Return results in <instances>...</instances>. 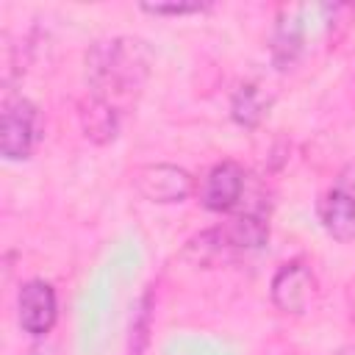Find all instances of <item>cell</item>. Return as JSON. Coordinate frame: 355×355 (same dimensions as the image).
<instances>
[{
    "label": "cell",
    "instance_id": "cell-1",
    "mask_svg": "<svg viewBox=\"0 0 355 355\" xmlns=\"http://www.w3.org/2000/svg\"><path fill=\"white\" fill-rule=\"evenodd\" d=\"M153 67V53L147 42L133 36H114L94 42L86 53V78L92 94L111 103V97L136 94Z\"/></svg>",
    "mask_w": 355,
    "mask_h": 355
},
{
    "label": "cell",
    "instance_id": "cell-2",
    "mask_svg": "<svg viewBox=\"0 0 355 355\" xmlns=\"http://www.w3.org/2000/svg\"><path fill=\"white\" fill-rule=\"evenodd\" d=\"M44 133L42 111L25 97H8L0 114V153L6 161L28 158Z\"/></svg>",
    "mask_w": 355,
    "mask_h": 355
},
{
    "label": "cell",
    "instance_id": "cell-3",
    "mask_svg": "<svg viewBox=\"0 0 355 355\" xmlns=\"http://www.w3.org/2000/svg\"><path fill=\"white\" fill-rule=\"evenodd\" d=\"M133 189L147 202H183L194 191V178L175 164H144L133 172Z\"/></svg>",
    "mask_w": 355,
    "mask_h": 355
},
{
    "label": "cell",
    "instance_id": "cell-4",
    "mask_svg": "<svg viewBox=\"0 0 355 355\" xmlns=\"http://www.w3.org/2000/svg\"><path fill=\"white\" fill-rule=\"evenodd\" d=\"M58 316V300L50 283L44 280H28L22 283L17 294V319L19 327L31 336H47Z\"/></svg>",
    "mask_w": 355,
    "mask_h": 355
},
{
    "label": "cell",
    "instance_id": "cell-5",
    "mask_svg": "<svg viewBox=\"0 0 355 355\" xmlns=\"http://www.w3.org/2000/svg\"><path fill=\"white\" fill-rule=\"evenodd\" d=\"M316 291V277L302 261L283 263L272 277V302L283 313H305Z\"/></svg>",
    "mask_w": 355,
    "mask_h": 355
},
{
    "label": "cell",
    "instance_id": "cell-6",
    "mask_svg": "<svg viewBox=\"0 0 355 355\" xmlns=\"http://www.w3.org/2000/svg\"><path fill=\"white\" fill-rule=\"evenodd\" d=\"M244 194V169L236 161H219L208 169L200 186V202L208 211H230Z\"/></svg>",
    "mask_w": 355,
    "mask_h": 355
},
{
    "label": "cell",
    "instance_id": "cell-7",
    "mask_svg": "<svg viewBox=\"0 0 355 355\" xmlns=\"http://www.w3.org/2000/svg\"><path fill=\"white\" fill-rule=\"evenodd\" d=\"M305 50V28H302V8H283L275 19L269 53L277 69H291Z\"/></svg>",
    "mask_w": 355,
    "mask_h": 355
},
{
    "label": "cell",
    "instance_id": "cell-8",
    "mask_svg": "<svg viewBox=\"0 0 355 355\" xmlns=\"http://www.w3.org/2000/svg\"><path fill=\"white\" fill-rule=\"evenodd\" d=\"M319 222L338 241L355 239V191L341 183L327 189L319 200Z\"/></svg>",
    "mask_w": 355,
    "mask_h": 355
},
{
    "label": "cell",
    "instance_id": "cell-9",
    "mask_svg": "<svg viewBox=\"0 0 355 355\" xmlns=\"http://www.w3.org/2000/svg\"><path fill=\"white\" fill-rule=\"evenodd\" d=\"M78 119H80V130L89 141L94 144H108L116 130H119V111L114 103L97 97V94H86L78 103Z\"/></svg>",
    "mask_w": 355,
    "mask_h": 355
},
{
    "label": "cell",
    "instance_id": "cell-10",
    "mask_svg": "<svg viewBox=\"0 0 355 355\" xmlns=\"http://www.w3.org/2000/svg\"><path fill=\"white\" fill-rule=\"evenodd\" d=\"M219 236L230 252H250L266 244L269 239V225L258 211H244L233 216L227 225L219 227Z\"/></svg>",
    "mask_w": 355,
    "mask_h": 355
},
{
    "label": "cell",
    "instance_id": "cell-11",
    "mask_svg": "<svg viewBox=\"0 0 355 355\" xmlns=\"http://www.w3.org/2000/svg\"><path fill=\"white\" fill-rule=\"evenodd\" d=\"M269 105H272V100L261 92L258 83H241V86L233 92L230 114H233V119H236L241 128H258L261 119L269 114Z\"/></svg>",
    "mask_w": 355,
    "mask_h": 355
},
{
    "label": "cell",
    "instance_id": "cell-12",
    "mask_svg": "<svg viewBox=\"0 0 355 355\" xmlns=\"http://www.w3.org/2000/svg\"><path fill=\"white\" fill-rule=\"evenodd\" d=\"M139 8L155 17H186V14H202L211 6L208 3H141Z\"/></svg>",
    "mask_w": 355,
    "mask_h": 355
},
{
    "label": "cell",
    "instance_id": "cell-13",
    "mask_svg": "<svg viewBox=\"0 0 355 355\" xmlns=\"http://www.w3.org/2000/svg\"><path fill=\"white\" fill-rule=\"evenodd\" d=\"M147 327H150V294H144L141 308L130 324V355H141V347L147 341Z\"/></svg>",
    "mask_w": 355,
    "mask_h": 355
},
{
    "label": "cell",
    "instance_id": "cell-14",
    "mask_svg": "<svg viewBox=\"0 0 355 355\" xmlns=\"http://www.w3.org/2000/svg\"><path fill=\"white\" fill-rule=\"evenodd\" d=\"M338 355H355V347H344Z\"/></svg>",
    "mask_w": 355,
    "mask_h": 355
}]
</instances>
